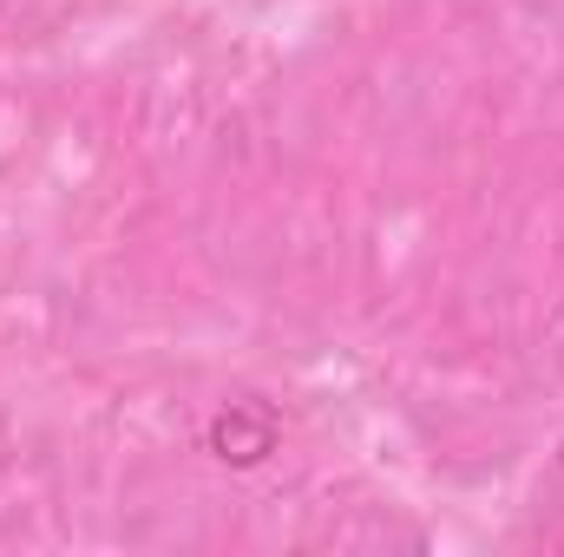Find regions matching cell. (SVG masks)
Instances as JSON below:
<instances>
[{"label": "cell", "mask_w": 564, "mask_h": 557, "mask_svg": "<svg viewBox=\"0 0 564 557\" xmlns=\"http://www.w3.org/2000/svg\"><path fill=\"white\" fill-rule=\"evenodd\" d=\"M276 446H282V414L270 401H257V394H230L217 414L204 419V452H210L217 466L250 472V466H263Z\"/></svg>", "instance_id": "obj_1"}, {"label": "cell", "mask_w": 564, "mask_h": 557, "mask_svg": "<svg viewBox=\"0 0 564 557\" xmlns=\"http://www.w3.org/2000/svg\"><path fill=\"white\" fill-rule=\"evenodd\" d=\"M558 472H564V439H558Z\"/></svg>", "instance_id": "obj_2"}]
</instances>
